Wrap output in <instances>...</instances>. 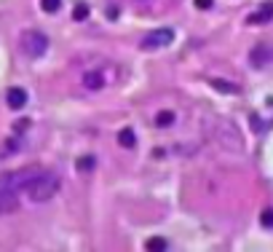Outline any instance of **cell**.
Returning <instances> with one entry per match:
<instances>
[{"label":"cell","instance_id":"6da1fadb","mask_svg":"<svg viewBox=\"0 0 273 252\" xmlns=\"http://www.w3.org/2000/svg\"><path fill=\"white\" fill-rule=\"evenodd\" d=\"M56 190H59V177L54 175V172H41L27 188V196L32 198V201L43 204V201H49V198H54Z\"/></svg>","mask_w":273,"mask_h":252},{"label":"cell","instance_id":"7a4b0ae2","mask_svg":"<svg viewBox=\"0 0 273 252\" xmlns=\"http://www.w3.org/2000/svg\"><path fill=\"white\" fill-rule=\"evenodd\" d=\"M19 46H22V51L30 59H38V57H43L46 51H49V35L41 32V30H27V32H22V38H19Z\"/></svg>","mask_w":273,"mask_h":252},{"label":"cell","instance_id":"3957f363","mask_svg":"<svg viewBox=\"0 0 273 252\" xmlns=\"http://www.w3.org/2000/svg\"><path fill=\"white\" fill-rule=\"evenodd\" d=\"M41 172H43L41 167H24V169H16V172H5V177H8L11 188L19 193V190H27L32 185V180H35Z\"/></svg>","mask_w":273,"mask_h":252},{"label":"cell","instance_id":"277c9868","mask_svg":"<svg viewBox=\"0 0 273 252\" xmlns=\"http://www.w3.org/2000/svg\"><path fill=\"white\" fill-rule=\"evenodd\" d=\"M16 207H19L16 190L11 188L8 177L0 175V215H11V212H16Z\"/></svg>","mask_w":273,"mask_h":252},{"label":"cell","instance_id":"5b68a950","mask_svg":"<svg viewBox=\"0 0 273 252\" xmlns=\"http://www.w3.org/2000/svg\"><path fill=\"white\" fill-rule=\"evenodd\" d=\"M174 41V30L171 27H161V30H153L150 35H145L142 41H139V49L150 51V49H164V46H169Z\"/></svg>","mask_w":273,"mask_h":252},{"label":"cell","instance_id":"8992f818","mask_svg":"<svg viewBox=\"0 0 273 252\" xmlns=\"http://www.w3.org/2000/svg\"><path fill=\"white\" fill-rule=\"evenodd\" d=\"M273 19V0H268V3H263L260 8L255 11V14L246 16V24H268Z\"/></svg>","mask_w":273,"mask_h":252},{"label":"cell","instance_id":"52a82bcc","mask_svg":"<svg viewBox=\"0 0 273 252\" xmlns=\"http://www.w3.org/2000/svg\"><path fill=\"white\" fill-rule=\"evenodd\" d=\"M5 105H8L11 110H22L24 105H27V91L19 89V86L8 89V91H5Z\"/></svg>","mask_w":273,"mask_h":252},{"label":"cell","instance_id":"ba28073f","mask_svg":"<svg viewBox=\"0 0 273 252\" xmlns=\"http://www.w3.org/2000/svg\"><path fill=\"white\" fill-rule=\"evenodd\" d=\"M83 86H86V89H91V91H99L105 86V75H102V72H97V70L83 72Z\"/></svg>","mask_w":273,"mask_h":252},{"label":"cell","instance_id":"9c48e42d","mask_svg":"<svg viewBox=\"0 0 273 252\" xmlns=\"http://www.w3.org/2000/svg\"><path fill=\"white\" fill-rule=\"evenodd\" d=\"M252 64H255V67H263V64H268L271 62V51L265 49V46H257L255 51H252Z\"/></svg>","mask_w":273,"mask_h":252},{"label":"cell","instance_id":"30bf717a","mask_svg":"<svg viewBox=\"0 0 273 252\" xmlns=\"http://www.w3.org/2000/svg\"><path fill=\"white\" fill-rule=\"evenodd\" d=\"M145 250L148 252H164V250H169V244H166V239H161V236H153V239H148Z\"/></svg>","mask_w":273,"mask_h":252},{"label":"cell","instance_id":"8fae6325","mask_svg":"<svg viewBox=\"0 0 273 252\" xmlns=\"http://www.w3.org/2000/svg\"><path fill=\"white\" fill-rule=\"evenodd\" d=\"M174 121H177V116H174L171 110H161V113L156 116V126H161V129H166V126H171Z\"/></svg>","mask_w":273,"mask_h":252},{"label":"cell","instance_id":"7c38bea8","mask_svg":"<svg viewBox=\"0 0 273 252\" xmlns=\"http://www.w3.org/2000/svg\"><path fill=\"white\" fill-rule=\"evenodd\" d=\"M118 142H121L123 148H134V145H137V137H134V131H131V129H123L121 134H118Z\"/></svg>","mask_w":273,"mask_h":252},{"label":"cell","instance_id":"4fadbf2b","mask_svg":"<svg viewBox=\"0 0 273 252\" xmlns=\"http://www.w3.org/2000/svg\"><path fill=\"white\" fill-rule=\"evenodd\" d=\"M212 86H215L217 91H225V94H236V91H238V86H236V83L219 81V78H215V81H212Z\"/></svg>","mask_w":273,"mask_h":252},{"label":"cell","instance_id":"5bb4252c","mask_svg":"<svg viewBox=\"0 0 273 252\" xmlns=\"http://www.w3.org/2000/svg\"><path fill=\"white\" fill-rule=\"evenodd\" d=\"M59 5H62V0H41V8L46 11V14H54V11H59Z\"/></svg>","mask_w":273,"mask_h":252},{"label":"cell","instance_id":"9a60e30c","mask_svg":"<svg viewBox=\"0 0 273 252\" xmlns=\"http://www.w3.org/2000/svg\"><path fill=\"white\" fill-rule=\"evenodd\" d=\"M91 169H94V156H83L78 161V172H91Z\"/></svg>","mask_w":273,"mask_h":252},{"label":"cell","instance_id":"2e32d148","mask_svg":"<svg viewBox=\"0 0 273 252\" xmlns=\"http://www.w3.org/2000/svg\"><path fill=\"white\" fill-rule=\"evenodd\" d=\"M86 16H89V5H75V11H72V19H75V22H83Z\"/></svg>","mask_w":273,"mask_h":252},{"label":"cell","instance_id":"e0dca14e","mask_svg":"<svg viewBox=\"0 0 273 252\" xmlns=\"http://www.w3.org/2000/svg\"><path fill=\"white\" fill-rule=\"evenodd\" d=\"M260 220H263L265 228H273V209H271V207L263 209V217H260Z\"/></svg>","mask_w":273,"mask_h":252},{"label":"cell","instance_id":"ac0fdd59","mask_svg":"<svg viewBox=\"0 0 273 252\" xmlns=\"http://www.w3.org/2000/svg\"><path fill=\"white\" fill-rule=\"evenodd\" d=\"M212 5H215V0H196V8H201V11H209Z\"/></svg>","mask_w":273,"mask_h":252}]
</instances>
